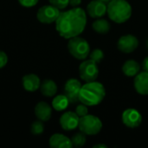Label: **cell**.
Segmentation results:
<instances>
[{"label": "cell", "mask_w": 148, "mask_h": 148, "mask_svg": "<svg viewBox=\"0 0 148 148\" xmlns=\"http://www.w3.org/2000/svg\"><path fill=\"white\" fill-rule=\"evenodd\" d=\"M55 23L59 35L65 39H70L83 32L87 25V15L83 9L74 7L61 12Z\"/></svg>", "instance_id": "obj_1"}, {"label": "cell", "mask_w": 148, "mask_h": 148, "mask_svg": "<svg viewBox=\"0 0 148 148\" xmlns=\"http://www.w3.org/2000/svg\"><path fill=\"white\" fill-rule=\"evenodd\" d=\"M106 95L104 86L98 82H89L82 85L79 92V100L86 106L100 104Z\"/></svg>", "instance_id": "obj_2"}, {"label": "cell", "mask_w": 148, "mask_h": 148, "mask_svg": "<svg viewBox=\"0 0 148 148\" xmlns=\"http://www.w3.org/2000/svg\"><path fill=\"white\" fill-rule=\"evenodd\" d=\"M107 13L116 23L127 22L132 16V6L127 0H111L108 3Z\"/></svg>", "instance_id": "obj_3"}, {"label": "cell", "mask_w": 148, "mask_h": 148, "mask_svg": "<svg viewBox=\"0 0 148 148\" xmlns=\"http://www.w3.org/2000/svg\"><path fill=\"white\" fill-rule=\"evenodd\" d=\"M68 49L75 58L85 60L90 53V46L88 41L79 36L69 39Z\"/></svg>", "instance_id": "obj_4"}, {"label": "cell", "mask_w": 148, "mask_h": 148, "mask_svg": "<svg viewBox=\"0 0 148 148\" xmlns=\"http://www.w3.org/2000/svg\"><path fill=\"white\" fill-rule=\"evenodd\" d=\"M78 127L81 132L87 135H95L101 132L102 128V122L98 117L88 114L87 115L80 118Z\"/></svg>", "instance_id": "obj_5"}, {"label": "cell", "mask_w": 148, "mask_h": 148, "mask_svg": "<svg viewBox=\"0 0 148 148\" xmlns=\"http://www.w3.org/2000/svg\"><path fill=\"white\" fill-rule=\"evenodd\" d=\"M79 75L82 80L86 82H94L99 75V68L93 60H85L79 66Z\"/></svg>", "instance_id": "obj_6"}, {"label": "cell", "mask_w": 148, "mask_h": 148, "mask_svg": "<svg viewBox=\"0 0 148 148\" xmlns=\"http://www.w3.org/2000/svg\"><path fill=\"white\" fill-rule=\"evenodd\" d=\"M60 13V10L51 4L43 5L37 10L36 17L40 23L44 24H49L56 21Z\"/></svg>", "instance_id": "obj_7"}, {"label": "cell", "mask_w": 148, "mask_h": 148, "mask_svg": "<svg viewBox=\"0 0 148 148\" xmlns=\"http://www.w3.org/2000/svg\"><path fill=\"white\" fill-rule=\"evenodd\" d=\"M139 46V41L137 37L134 35H125L122 36L117 42V47L119 50L123 53L130 54L134 52Z\"/></svg>", "instance_id": "obj_8"}, {"label": "cell", "mask_w": 148, "mask_h": 148, "mask_svg": "<svg viewBox=\"0 0 148 148\" xmlns=\"http://www.w3.org/2000/svg\"><path fill=\"white\" fill-rule=\"evenodd\" d=\"M122 121L125 126L130 128L138 127L142 122V116L139 111L134 108H128L122 114Z\"/></svg>", "instance_id": "obj_9"}, {"label": "cell", "mask_w": 148, "mask_h": 148, "mask_svg": "<svg viewBox=\"0 0 148 148\" xmlns=\"http://www.w3.org/2000/svg\"><path fill=\"white\" fill-rule=\"evenodd\" d=\"M80 117L75 112H66L60 117V125L65 131H72L78 127Z\"/></svg>", "instance_id": "obj_10"}, {"label": "cell", "mask_w": 148, "mask_h": 148, "mask_svg": "<svg viewBox=\"0 0 148 148\" xmlns=\"http://www.w3.org/2000/svg\"><path fill=\"white\" fill-rule=\"evenodd\" d=\"M108 5L101 0H93L87 6L88 14L93 18H101L107 13Z\"/></svg>", "instance_id": "obj_11"}, {"label": "cell", "mask_w": 148, "mask_h": 148, "mask_svg": "<svg viewBox=\"0 0 148 148\" xmlns=\"http://www.w3.org/2000/svg\"><path fill=\"white\" fill-rule=\"evenodd\" d=\"M34 113L38 120L45 122L50 120L52 115V108L47 102L40 101L36 105L34 108Z\"/></svg>", "instance_id": "obj_12"}, {"label": "cell", "mask_w": 148, "mask_h": 148, "mask_svg": "<svg viewBox=\"0 0 148 148\" xmlns=\"http://www.w3.org/2000/svg\"><path fill=\"white\" fill-rule=\"evenodd\" d=\"M134 84L137 93L142 95H148V72H140L135 75Z\"/></svg>", "instance_id": "obj_13"}, {"label": "cell", "mask_w": 148, "mask_h": 148, "mask_svg": "<svg viewBox=\"0 0 148 148\" xmlns=\"http://www.w3.org/2000/svg\"><path fill=\"white\" fill-rule=\"evenodd\" d=\"M23 87L28 92H35L40 88L41 81L40 78L35 74H28L25 75L23 79Z\"/></svg>", "instance_id": "obj_14"}, {"label": "cell", "mask_w": 148, "mask_h": 148, "mask_svg": "<svg viewBox=\"0 0 148 148\" xmlns=\"http://www.w3.org/2000/svg\"><path fill=\"white\" fill-rule=\"evenodd\" d=\"M49 147L52 148H70L73 147L71 139L62 134H55L49 138Z\"/></svg>", "instance_id": "obj_15"}, {"label": "cell", "mask_w": 148, "mask_h": 148, "mask_svg": "<svg viewBox=\"0 0 148 148\" xmlns=\"http://www.w3.org/2000/svg\"><path fill=\"white\" fill-rule=\"evenodd\" d=\"M40 91L46 97H52L57 93V85L51 79H45L40 86Z\"/></svg>", "instance_id": "obj_16"}, {"label": "cell", "mask_w": 148, "mask_h": 148, "mask_svg": "<svg viewBox=\"0 0 148 148\" xmlns=\"http://www.w3.org/2000/svg\"><path fill=\"white\" fill-rule=\"evenodd\" d=\"M122 71L125 75L134 77L140 72V64L134 60H127L122 66Z\"/></svg>", "instance_id": "obj_17"}, {"label": "cell", "mask_w": 148, "mask_h": 148, "mask_svg": "<svg viewBox=\"0 0 148 148\" xmlns=\"http://www.w3.org/2000/svg\"><path fill=\"white\" fill-rule=\"evenodd\" d=\"M92 27L94 30L99 34H107L109 32L111 29V25L109 22L103 18H97V20H95L93 23Z\"/></svg>", "instance_id": "obj_18"}, {"label": "cell", "mask_w": 148, "mask_h": 148, "mask_svg": "<svg viewBox=\"0 0 148 148\" xmlns=\"http://www.w3.org/2000/svg\"><path fill=\"white\" fill-rule=\"evenodd\" d=\"M69 104V100L65 95H59L56 96L52 101V107L56 111L65 110L68 108Z\"/></svg>", "instance_id": "obj_19"}, {"label": "cell", "mask_w": 148, "mask_h": 148, "mask_svg": "<svg viewBox=\"0 0 148 148\" xmlns=\"http://www.w3.org/2000/svg\"><path fill=\"white\" fill-rule=\"evenodd\" d=\"M82 84L79 80L75 78H71L68 80L64 86V93H73L79 94L80 89L82 88Z\"/></svg>", "instance_id": "obj_20"}, {"label": "cell", "mask_w": 148, "mask_h": 148, "mask_svg": "<svg viewBox=\"0 0 148 148\" xmlns=\"http://www.w3.org/2000/svg\"><path fill=\"white\" fill-rule=\"evenodd\" d=\"M87 141V139H86V134L82 132H80V133H76L75 134L72 138H71V142H72V145L73 147H82L85 145Z\"/></svg>", "instance_id": "obj_21"}, {"label": "cell", "mask_w": 148, "mask_h": 148, "mask_svg": "<svg viewBox=\"0 0 148 148\" xmlns=\"http://www.w3.org/2000/svg\"><path fill=\"white\" fill-rule=\"evenodd\" d=\"M30 132L33 135H41L44 132V125L43 121L37 120L32 122L30 126Z\"/></svg>", "instance_id": "obj_22"}, {"label": "cell", "mask_w": 148, "mask_h": 148, "mask_svg": "<svg viewBox=\"0 0 148 148\" xmlns=\"http://www.w3.org/2000/svg\"><path fill=\"white\" fill-rule=\"evenodd\" d=\"M89 57L91 60H93L94 62H95L97 64L100 63L103 58H104V53L101 49H95L94 50H92L90 53H89Z\"/></svg>", "instance_id": "obj_23"}, {"label": "cell", "mask_w": 148, "mask_h": 148, "mask_svg": "<svg viewBox=\"0 0 148 148\" xmlns=\"http://www.w3.org/2000/svg\"><path fill=\"white\" fill-rule=\"evenodd\" d=\"M49 2L59 10H63L69 4V0H49Z\"/></svg>", "instance_id": "obj_24"}, {"label": "cell", "mask_w": 148, "mask_h": 148, "mask_svg": "<svg viewBox=\"0 0 148 148\" xmlns=\"http://www.w3.org/2000/svg\"><path fill=\"white\" fill-rule=\"evenodd\" d=\"M88 106H86L85 104H81V105H78L75 108V114L81 118V117H83L85 115H87L88 114V109L87 108Z\"/></svg>", "instance_id": "obj_25"}, {"label": "cell", "mask_w": 148, "mask_h": 148, "mask_svg": "<svg viewBox=\"0 0 148 148\" xmlns=\"http://www.w3.org/2000/svg\"><path fill=\"white\" fill-rule=\"evenodd\" d=\"M64 95L67 96L69 102L70 104H75L80 101L79 100V94H73V93H64Z\"/></svg>", "instance_id": "obj_26"}, {"label": "cell", "mask_w": 148, "mask_h": 148, "mask_svg": "<svg viewBox=\"0 0 148 148\" xmlns=\"http://www.w3.org/2000/svg\"><path fill=\"white\" fill-rule=\"evenodd\" d=\"M38 1L39 0H18V3L23 7L30 8V7H33V6L36 5Z\"/></svg>", "instance_id": "obj_27"}, {"label": "cell", "mask_w": 148, "mask_h": 148, "mask_svg": "<svg viewBox=\"0 0 148 148\" xmlns=\"http://www.w3.org/2000/svg\"><path fill=\"white\" fill-rule=\"evenodd\" d=\"M8 62V56L5 52L0 50V69L3 68Z\"/></svg>", "instance_id": "obj_28"}, {"label": "cell", "mask_w": 148, "mask_h": 148, "mask_svg": "<svg viewBox=\"0 0 148 148\" xmlns=\"http://www.w3.org/2000/svg\"><path fill=\"white\" fill-rule=\"evenodd\" d=\"M82 0H69V5L72 7H78L82 3Z\"/></svg>", "instance_id": "obj_29"}, {"label": "cell", "mask_w": 148, "mask_h": 148, "mask_svg": "<svg viewBox=\"0 0 148 148\" xmlns=\"http://www.w3.org/2000/svg\"><path fill=\"white\" fill-rule=\"evenodd\" d=\"M142 69H143L144 71L148 72V56L147 57H146V58L143 60V62H142Z\"/></svg>", "instance_id": "obj_30"}, {"label": "cell", "mask_w": 148, "mask_h": 148, "mask_svg": "<svg viewBox=\"0 0 148 148\" xmlns=\"http://www.w3.org/2000/svg\"><path fill=\"white\" fill-rule=\"evenodd\" d=\"M94 148H98V147H104V148H108V146L107 145H104V144H97V145H95Z\"/></svg>", "instance_id": "obj_31"}, {"label": "cell", "mask_w": 148, "mask_h": 148, "mask_svg": "<svg viewBox=\"0 0 148 148\" xmlns=\"http://www.w3.org/2000/svg\"><path fill=\"white\" fill-rule=\"evenodd\" d=\"M101 1H102V2H104V3H108L111 0H101Z\"/></svg>", "instance_id": "obj_32"}, {"label": "cell", "mask_w": 148, "mask_h": 148, "mask_svg": "<svg viewBox=\"0 0 148 148\" xmlns=\"http://www.w3.org/2000/svg\"><path fill=\"white\" fill-rule=\"evenodd\" d=\"M147 48L148 49V39H147Z\"/></svg>", "instance_id": "obj_33"}]
</instances>
